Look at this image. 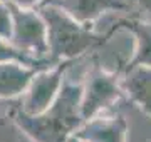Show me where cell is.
Instances as JSON below:
<instances>
[{
  "instance_id": "1",
  "label": "cell",
  "mask_w": 151,
  "mask_h": 142,
  "mask_svg": "<svg viewBox=\"0 0 151 142\" xmlns=\"http://www.w3.org/2000/svg\"><path fill=\"white\" fill-rule=\"evenodd\" d=\"M81 97V77L76 79L69 72H65L64 84L55 100L42 114H24L19 107V99L14 100L12 114L22 129L32 137L34 142H67V139L84 124Z\"/></svg>"
},
{
  "instance_id": "2",
  "label": "cell",
  "mask_w": 151,
  "mask_h": 142,
  "mask_svg": "<svg viewBox=\"0 0 151 142\" xmlns=\"http://www.w3.org/2000/svg\"><path fill=\"white\" fill-rule=\"evenodd\" d=\"M37 10L47 27L49 59L54 64L86 57L89 52L101 47L108 38L106 33L97 32L94 25L77 22L55 5L42 4L37 7Z\"/></svg>"
},
{
  "instance_id": "3",
  "label": "cell",
  "mask_w": 151,
  "mask_h": 142,
  "mask_svg": "<svg viewBox=\"0 0 151 142\" xmlns=\"http://www.w3.org/2000/svg\"><path fill=\"white\" fill-rule=\"evenodd\" d=\"M81 112L84 122L96 115L114 110L116 104L124 99L119 82V72L108 70L99 64H92L82 72Z\"/></svg>"
},
{
  "instance_id": "4",
  "label": "cell",
  "mask_w": 151,
  "mask_h": 142,
  "mask_svg": "<svg viewBox=\"0 0 151 142\" xmlns=\"http://www.w3.org/2000/svg\"><path fill=\"white\" fill-rule=\"evenodd\" d=\"M12 12V33L10 44L19 49L29 59L42 65H57L49 59L47 27L37 9H22L9 2Z\"/></svg>"
},
{
  "instance_id": "5",
  "label": "cell",
  "mask_w": 151,
  "mask_h": 142,
  "mask_svg": "<svg viewBox=\"0 0 151 142\" xmlns=\"http://www.w3.org/2000/svg\"><path fill=\"white\" fill-rule=\"evenodd\" d=\"M70 62H60L57 65L40 69L30 79L25 92L19 99V107L24 114L37 115L42 114L52 104L64 84L65 72Z\"/></svg>"
},
{
  "instance_id": "6",
  "label": "cell",
  "mask_w": 151,
  "mask_h": 142,
  "mask_svg": "<svg viewBox=\"0 0 151 142\" xmlns=\"http://www.w3.org/2000/svg\"><path fill=\"white\" fill-rule=\"evenodd\" d=\"M128 120L121 112L111 110L87 119L74 136L82 142H128Z\"/></svg>"
},
{
  "instance_id": "7",
  "label": "cell",
  "mask_w": 151,
  "mask_h": 142,
  "mask_svg": "<svg viewBox=\"0 0 151 142\" xmlns=\"http://www.w3.org/2000/svg\"><path fill=\"white\" fill-rule=\"evenodd\" d=\"M44 4L59 7L77 22L86 25H96L104 15L126 12L129 9V2L126 0H45Z\"/></svg>"
},
{
  "instance_id": "8",
  "label": "cell",
  "mask_w": 151,
  "mask_h": 142,
  "mask_svg": "<svg viewBox=\"0 0 151 142\" xmlns=\"http://www.w3.org/2000/svg\"><path fill=\"white\" fill-rule=\"evenodd\" d=\"M111 30H123L133 37V52L126 60L123 70L138 65H151V22L141 17H126L118 18Z\"/></svg>"
},
{
  "instance_id": "9",
  "label": "cell",
  "mask_w": 151,
  "mask_h": 142,
  "mask_svg": "<svg viewBox=\"0 0 151 142\" xmlns=\"http://www.w3.org/2000/svg\"><path fill=\"white\" fill-rule=\"evenodd\" d=\"M124 97L151 119V65H138L119 72Z\"/></svg>"
},
{
  "instance_id": "10",
  "label": "cell",
  "mask_w": 151,
  "mask_h": 142,
  "mask_svg": "<svg viewBox=\"0 0 151 142\" xmlns=\"http://www.w3.org/2000/svg\"><path fill=\"white\" fill-rule=\"evenodd\" d=\"M37 70L22 62H0V102L20 99Z\"/></svg>"
},
{
  "instance_id": "11",
  "label": "cell",
  "mask_w": 151,
  "mask_h": 142,
  "mask_svg": "<svg viewBox=\"0 0 151 142\" xmlns=\"http://www.w3.org/2000/svg\"><path fill=\"white\" fill-rule=\"evenodd\" d=\"M14 100L0 102V142H34L12 114Z\"/></svg>"
},
{
  "instance_id": "12",
  "label": "cell",
  "mask_w": 151,
  "mask_h": 142,
  "mask_svg": "<svg viewBox=\"0 0 151 142\" xmlns=\"http://www.w3.org/2000/svg\"><path fill=\"white\" fill-rule=\"evenodd\" d=\"M0 62H22L29 67H34V69H47V65H42L35 60L29 59L27 55H24L19 49H15L14 45L10 44L9 38H2L0 37Z\"/></svg>"
},
{
  "instance_id": "13",
  "label": "cell",
  "mask_w": 151,
  "mask_h": 142,
  "mask_svg": "<svg viewBox=\"0 0 151 142\" xmlns=\"http://www.w3.org/2000/svg\"><path fill=\"white\" fill-rule=\"evenodd\" d=\"M12 33V12L7 0H0V37L10 38Z\"/></svg>"
},
{
  "instance_id": "14",
  "label": "cell",
  "mask_w": 151,
  "mask_h": 142,
  "mask_svg": "<svg viewBox=\"0 0 151 142\" xmlns=\"http://www.w3.org/2000/svg\"><path fill=\"white\" fill-rule=\"evenodd\" d=\"M138 7V12H139L141 18H145L148 22H151V0H133Z\"/></svg>"
},
{
  "instance_id": "15",
  "label": "cell",
  "mask_w": 151,
  "mask_h": 142,
  "mask_svg": "<svg viewBox=\"0 0 151 142\" xmlns=\"http://www.w3.org/2000/svg\"><path fill=\"white\" fill-rule=\"evenodd\" d=\"M7 2H10L17 7H22V9H37L45 0H7Z\"/></svg>"
},
{
  "instance_id": "16",
  "label": "cell",
  "mask_w": 151,
  "mask_h": 142,
  "mask_svg": "<svg viewBox=\"0 0 151 142\" xmlns=\"http://www.w3.org/2000/svg\"><path fill=\"white\" fill-rule=\"evenodd\" d=\"M67 142H82V141L79 139V137H76L74 134H72V136H70L69 139H67Z\"/></svg>"
}]
</instances>
